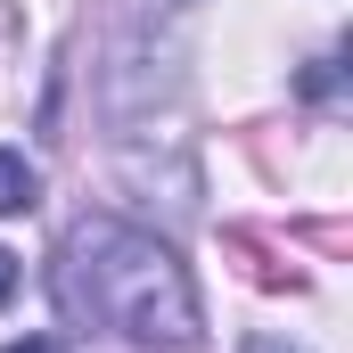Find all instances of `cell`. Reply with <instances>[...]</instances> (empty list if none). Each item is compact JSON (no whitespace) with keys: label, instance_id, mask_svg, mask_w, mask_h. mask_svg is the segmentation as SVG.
<instances>
[{"label":"cell","instance_id":"3","mask_svg":"<svg viewBox=\"0 0 353 353\" xmlns=\"http://www.w3.org/2000/svg\"><path fill=\"white\" fill-rule=\"evenodd\" d=\"M0 353H66L58 337H17V345H0Z\"/></svg>","mask_w":353,"mask_h":353},{"label":"cell","instance_id":"1","mask_svg":"<svg viewBox=\"0 0 353 353\" xmlns=\"http://www.w3.org/2000/svg\"><path fill=\"white\" fill-rule=\"evenodd\" d=\"M66 296L132 345H197L205 337V312H197L181 255L132 222H107V214L66 230Z\"/></svg>","mask_w":353,"mask_h":353},{"label":"cell","instance_id":"2","mask_svg":"<svg viewBox=\"0 0 353 353\" xmlns=\"http://www.w3.org/2000/svg\"><path fill=\"white\" fill-rule=\"evenodd\" d=\"M33 197H41V173L17 148H0V214H33Z\"/></svg>","mask_w":353,"mask_h":353},{"label":"cell","instance_id":"4","mask_svg":"<svg viewBox=\"0 0 353 353\" xmlns=\"http://www.w3.org/2000/svg\"><path fill=\"white\" fill-rule=\"evenodd\" d=\"M8 296H17V255L0 247V304H8Z\"/></svg>","mask_w":353,"mask_h":353}]
</instances>
